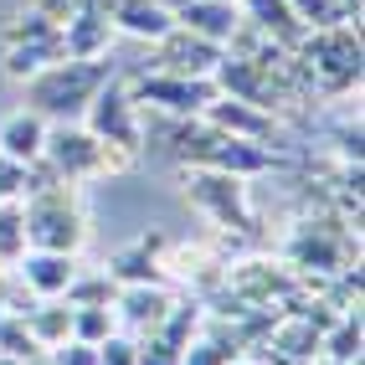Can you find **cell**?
I'll return each mask as SVG.
<instances>
[{
	"mask_svg": "<svg viewBox=\"0 0 365 365\" xmlns=\"http://www.w3.org/2000/svg\"><path fill=\"white\" fill-rule=\"evenodd\" d=\"M108 278L113 283H165V273H160V252H150L144 242H134V247H124V252H113V262H108Z\"/></svg>",
	"mask_w": 365,
	"mask_h": 365,
	"instance_id": "ffe728a7",
	"label": "cell"
},
{
	"mask_svg": "<svg viewBox=\"0 0 365 365\" xmlns=\"http://www.w3.org/2000/svg\"><path fill=\"white\" fill-rule=\"evenodd\" d=\"M232 365H247V360H232Z\"/></svg>",
	"mask_w": 365,
	"mask_h": 365,
	"instance_id": "d590c367",
	"label": "cell"
},
{
	"mask_svg": "<svg viewBox=\"0 0 365 365\" xmlns=\"http://www.w3.org/2000/svg\"><path fill=\"white\" fill-rule=\"evenodd\" d=\"M41 160L52 165L62 180H88V175H103V170L129 165V155L108 150L103 139H93L88 129H72V124L46 129V150H41Z\"/></svg>",
	"mask_w": 365,
	"mask_h": 365,
	"instance_id": "8992f818",
	"label": "cell"
},
{
	"mask_svg": "<svg viewBox=\"0 0 365 365\" xmlns=\"http://www.w3.org/2000/svg\"><path fill=\"white\" fill-rule=\"evenodd\" d=\"M129 98L139 108H160L170 118H201L206 103L216 98V83L211 78H180V72H139Z\"/></svg>",
	"mask_w": 365,
	"mask_h": 365,
	"instance_id": "52a82bcc",
	"label": "cell"
},
{
	"mask_svg": "<svg viewBox=\"0 0 365 365\" xmlns=\"http://www.w3.org/2000/svg\"><path fill=\"white\" fill-rule=\"evenodd\" d=\"M118 329L113 319V304H88V309H72V339L83 345H103V339Z\"/></svg>",
	"mask_w": 365,
	"mask_h": 365,
	"instance_id": "d4e9b609",
	"label": "cell"
},
{
	"mask_svg": "<svg viewBox=\"0 0 365 365\" xmlns=\"http://www.w3.org/2000/svg\"><path fill=\"white\" fill-rule=\"evenodd\" d=\"M237 11H242V21H252L273 46H283V52H299L304 36H309V26L294 16L288 0H237Z\"/></svg>",
	"mask_w": 365,
	"mask_h": 365,
	"instance_id": "7c38bea8",
	"label": "cell"
},
{
	"mask_svg": "<svg viewBox=\"0 0 365 365\" xmlns=\"http://www.w3.org/2000/svg\"><path fill=\"white\" fill-rule=\"evenodd\" d=\"M113 78L108 62H52V67H41L36 78H26V108L41 113V118H72V113H83L93 103V93H98L103 83Z\"/></svg>",
	"mask_w": 365,
	"mask_h": 365,
	"instance_id": "3957f363",
	"label": "cell"
},
{
	"mask_svg": "<svg viewBox=\"0 0 365 365\" xmlns=\"http://www.w3.org/2000/svg\"><path fill=\"white\" fill-rule=\"evenodd\" d=\"M170 134H175V155L190 170H227V175L247 180V175H267V170L278 165L273 150L247 144V139H232V134H222L216 124H206V118H175Z\"/></svg>",
	"mask_w": 365,
	"mask_h": 365,
	"instance_id": "6da1fadb",
	"label": "cell"
},
{
	"mask_svg": "<svg viewBox=\"0 0 365 365\" xmlns=\"http://www.w3.org/2000/svg\"><path fill=\"white\" fill-rule=\"evenodd\" d=\"M206 124H216L222 134L232 139H247V144H262V150H273V144H288L283 129H278V118L257 108V103H242V98H227V93H216V98L206 103Z\"/></svg>",
	"mask_w": 365,
	"mask_h": 365,
	"instance_id": "9c48e42d",
	"label": "cell"
},
{
	"mask_svg": "<svg viewBox=\"0 0 365 365\" xmlns=\"http://www.w3.org/2000/svg\"><path fill=\"white\" fill-rule=\"evenodd\" d=\"M175 26V11L160 6V0H118L113 6V31H124L134 41H160Z\"/></svg>",
	"mask_w": 365,
	"mask_h": 365,
	"instance_id": "ac0fdd59",
	"label": "cell"
},
{
	"mask_svg": "<svg viewBox=\"0 0 365 365\" xmlns=\"http://www.w3.org/2000/svg\"><path fill=\"white\" fill-rule=\"evenodd\" d=\"M6 41H26V46H46V52L62 57V26L46 21L41 11H21L11 26H6Z\"/></svg>",
	"mask_w": 365,
	"mask_h": 365,
	"instance_id": "44dd1931",
	"label": "cell"
},
{
	"mask_svg": "<svg viewBox=\"0 0 365 365\" xmlns=\"http://www.w3.org/2000/svg\"><path fill=\"white\" fill-rule=\"evenodd\" d=\"M319 350H324L334 365L360 360V314H339V319L319 334Z\"/></svg>",
	"mask_w": 365,
	"mask_h": 365,
	"instance_id": "603a6c76",
	"label": "cell"
},
{
	"mask_svg": "<svg viewBox=\"0 0 365 365\" xmlns=\"http://www.w3.org/2000/svg\"><path fill=\"white\" fill-rule=\"evenodd\" d=\"M11 267H16V278L26 283L36 299H62L67 283H72V273H78V257H72V252H41V247H26Z\"/></svg>",
	"mask_w": 365,
	"mask_h": 365,
	"instance_id": "8fae6325",
	"label": "cell"
},
{
	"mask_svg": "<svg viewBox=\"0 0 365 365\" xmlns=\"http://www.w3.org/2000/svg\"><path fill=\"white\" fill-rule=\"evenodd\" d=\"M232 6H237V0H232Z\"/></svg>",
	"mask_w": 365,
	"mask_h": 365,
	"instance_id": "74e56055",
	"label": "cell"
},
{
	"mask_svg": "<svg viewBox=\"0 0 365 365\" xmlns=\"http://www.w3.org/2000/svg\"><path fill=\"white\" fill-rule=\"evenodd\" d=\"M134 365H180V345H170V339H160V334H144Z\"/></svg>",
	"mask_w": 365,
	"mask_h": 365,
	"instance_id": "f1b7e54d",
	"label": "cell"
},
{
	"mask_svg": "<svg viewBox=\"0 0 365 365\" xmlns=\"http://www.w3.org/2000/svg\"><path fill=\"white\" fill-rule=\"evenodd\" d=\"M222 62V46L185 31V26H170L160 41H155V62L150 72H180V78H211V67Z\"/></svg>",
	"mask_w": 365,
	"mask_h": 365,
	"instance_id": "30bf717a",
	"label": "cell"
},
{
	"mask_svg": "<svg viewBox=\"0 0 365 365\" xmlns=\"http://www.w3.org/2000/svg\"><path fill=\"white\" fill-rule=\"evenodd\" d=\"M314 93H350L360 83V26H324L309 31L294 52Z\"/></svg>",
	"mask_w": 365,
	"mask_h": 365,
	"instance_id": "277c9868",
	"label": "cell"
},
{
	"mask_svg": "<svg viewBox=\"0 0 365 365\" xmlns=\"http://www.w3.org/2000/svg\"><path fill=\"white\" fill-rule=\"evenodd\" d=\"M294 6V16L304 21L309 31H324V26H355V21L345 16V0H288Z\"/></svg>",
	"mask_w": 365,
	"mask_h": 365,
	"instance_id": "83f0119b",
	"label": "cell"
},
{
	"mask_svg": "<svg viewBox=\"0 0 365 365\" xmlns=\"http://www.w3.org/2000/svg\"><path fill=\"white\" fill-rule=\"evenodd\" d=\"M26 247H41V252H72L88 242V216H83V201L72 180H46L41 190L26 196Z\"/></svg>",
	"mask_w": 365,
	"mask_h": 365,
	"instance_id": "7a4b0ae2",
	"label": "cell"
},
{
	"mask_svg": "<svg viewBox=\"0 0 365 365\" xmlns=\"http://www.w3.org/2000/svg\"><path fill=\"white\" fill-rule=\"evenodd\" d=\"M52 62H62V57L46 52V46H26V41H6V52H0V67H6V78H16V83L36 78V72L52 67Z\"/></svg>",
	"mask_w": 365,
	"mask_h": 365,
	"instance_id": "cb8c5ba5",
	"label": "cell"
},
{
	"mask_svg": "<svg viewBox=\"0 0 365 365\" xmlns=\"http://www.w3.org/2000/svg\"><path fill=\"white\" fill-rule=\"evenodd\" d=\"M134 355H139V339H129V334H108L103 345H98V365H134Z\"/></svg>",
	"mask_w": 365,
	"mask_h": 365,
	"instance_id": "4dcf8cb0",
	"label": "cell"
},
{
	"mask_svg": "<svg viewBox=\"0 0 365 365\" xmlns=\"http://www.w3.org/2000/svg\"><path fill=\"white\" fill-rule=\"evenodd\" d=\"M170 309H175V299H170L160 283H129V288H118V294H113V319H124L139 334H155Z\"/></svg>",
	"mask_w": 365,
	"mask_h": 365,
	"instance_id": "4fadbf2b",
	"label": "cell"
},
{
	"mask_svg": "<svg viewBox=\"0 0 365 365\" xmlns=\"http://www.w3.org/2000/svg\"><path fill=\"white\" fill-rule=\"evenodd\" d=\"M21 252H26V211H21V201H0V262H16Z\"/></svg>",
	"mask_w": 365,
	"mask_h": 365,
	"instance_id": "484cf974",
	"label": "cell"
},
{
	"mask_svg": "<svg viewBox=\"0 0 365 365\" xmlns=\"http://www.w3.org/2000/svg\"><path fill=\"white\" fill-rule=\"evenodd\" d=\"M21 190H26V165H16L0 155V201H16Z\"/></svg>",
	"mask_w": 365,
	"mask_h": 365,
	"instance_id": "d6a6232c",
	"label": "cell"
},
{
	"mask_svg": "<svg viewBox=\"0 0 365 365\" xmlns=\"http://www.w3.org/2000/svg\"><path fill=\"white\" fill-rule=\"evenodd\" d=\"M0 355H6V360H21V365L41 360V339L31 334V324L21 319V314H0Z\"/></svg>",
	"mask_w": 365,
	"mask_h": 365,
	"instance_id": "7402d4cb",
	"label": "cell"
},
{
	"mask_svg": "<svg viewBox=\"0 0 365 365\" xmlns=\"http://www.w3.org/2000/svg\"><path fill=\"white\" fill-rule=\"evenodd\" d=\"M108 41H113V21L93 16V11H78L72 21H62V57H72V62H103Z\"/></svg>",
	"mask_w": 365,
	"mask_h": 365,
	"instance_id": "5bb4252c",
	"label": "cell"
},
{
	"mask_svg": "<svg viewBox=\"0 0 365 365\" xmlns=\"http://www.w3.org/2000/svg\"><path fill=\"white\" fill-rule=\"evenodd\" d=\"M31 365H41V360H31Z\"/></svg>",
	"mask_w": 365,
	"mask_h": 365,
	"instance_id": "8d00e7d4",
	"label": "cell"
},
{
	"mask_svg": "<svg viewBox=\"0 0 365 365\" xmlns=\"http://www.w3.org/2000/svg\"><path fill=\"white\" fill-rule=\"evenodd\" d=\"M237 355L232 350H222L216 339H190V345L180 350V365H232Z\"/></svg>",
	"mask_w": 365,
	"mask_h": 365,
	"instance_id": "f546056e",
	"label": "cell"
},
{
	"mask_svg": "<svg viewBox=\"0 0 365 365\" xmlns=\"http://www.w3.org/2000/svg\"><path fill=\"white\" fill-rule=\"evenodd\" d=\"M288 257H294V267H319V273H339L345 262V237H329L324 227H299L294 242H288Z\"/></svg>",
	"mask_w": 365,
	"mask_h": 365,
	"instance_id": "e0dca14e",
	"label": "cell"
},
{
	"mask_svg": "<svg viewBox=\"0 0 365 365\" xmlns=\"http://www.w3.org/2000/svg\"><path fill=\"white\" fill-rule=\"evenodd\" d=\"M46 129H52V124H46L41 113H31V108L11 113L6 124H0V155L16 160V165H36L41 150H46Z\"/></svg>",
	"mask_w": 365,
	"mask_h": 365,
	"instance_id": "2e32d148",
	"label": "cell"
},
{
	"mask_svg": "<svg viewBox=\"0 0 365 365\" xmlns=\"http://www.w3.org/2000/svg\"><path fill=\"white\" fill-rule=\"evenodd\" d=\"M113 294H118V283L108 273H98V278H93V273H72V283H67L62 299L72 309H88V304H113Z\"/></svg>",
	"mask_w": 365,
	"mask_h": 365,
	"instance_id": "4316f807",
	"label": "cell"
},
{
	"mask_svg": "<svg viewBox=\"0 0 365 365\" xmlns=\"http://www.w3.org/2000/svg\"><path fill=\"white\" fill-rule=\"evenodd\" d=\"M31 11H41L46 21H57V26H62V21H72V16L83 11V0H36Z\"/></svg>",
	"mask_w": 365,
	"mask_h": 365,
	"instance_id": "836d02e7",
	"label": "cell"
},
{
	"mask_svg": "<svg viewBox=\"0 0 365 365\" xmlns=\"http://www.w3.org/2000/svg\"><path fill=\"white\" fill-rule=\"evenodd\" d=\"M237 21H242V11L232 6V0H185V6H175V26L196 31V36L216 41V46H227Z\"/></svg>",
	"mask_w": 365,
	"mask_h": 365,
	"instance_id": "9a60e30c",
	"label": "cell"
},
{
	"mask_svg": "<svg viewBox=\"0 0 365 365\" xmlns=\"http://www.w3.org/2000/svg\"><path fill=\"white\" fill-rule=\"evenodd\" d=\"M185 196L190 206H201L216 227L227 232H252V206H247V185L227 170H190L185 175Z\"/></svg>",
	"mask_w": 365,
	"mask_h": 365,
	"instance_id": "ba28073f",
	"label": "cell"
},
{
	"mask_svg": "<svg viewBox=\"0 0 365 365\" xmlns=\"http://www.w3.org/2000/svg\"><path fill=\"white\" fill-rule=\"evenodd\" d=\"M46 365H98V345L62 339V345H52V360H46Z\"/></svg>",
	"mask_w": 365,
	"mask_h": 365,
	"instance_id": "1f68e13d",
	"label": "cell"
},
{
	"mask_svg": "<svg viewBox=\"0 0 365 365\" xmlns=\"http://www.w3.org/2000/svg\"><path fill=\"white\" fill-rule=\"evenodd\" d=\"M88 113V134L93 139H103L108 150H118V155H139L144 150V129H139V103L129 98V88L118 83V78H108L98 93H93V103L83 108Z\"/></svg>",
	"mask_w": 365,
	"mask_h": 365,
	"instance_id": "5b68a950",
	"label": "cell"
},
{
	"mask_svg": "<svg viewBox=\"0 0 365 365\" xmlns=\"http://www.w3.org/2000/svg\"><path fill=\"white\" fill-rule=\"evenodd\" d=\"M113 6H118V0H83V11L103 16V21H113Z\"/></svg>",
	"mask_w": 365,
	"mask_h": 365,
	"instance_id": "e575fe53",
	"label": "cell"
},
{
	"mask_svg": "<svg viewBox=\"0 0 365 365\" xmlns=\"http://www.w3.org/2000/svg\"><path fill=\"white\" fill-rule=\"evenodd\" d=\"M21 319L31 324V334L41 339V350L62 345V339H72V304H57V299H36L31 314H21Z\"/></svg>",
	"mask_w": 365,
	"mask_h": 365,
	"instance_id": "d6986e66",
	"label": "cell"
}]
</instances>
